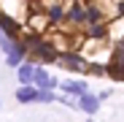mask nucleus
Returning a JSON list of instances; mask_svg holds the SVG:
<instances>
[{"label": "nucleus", "instance_id": "1", "mask_svg": "<svg viewBox=\"0 0 124 122\" xmlns=\"http://www.w3.org/2000/svg\"><path fill=\"white\" fill-rule=\"evenodd\" d=\"M24 57H27V44L14 41V46L6 52V65H8V68H19V65L24 63Z\"/></svg>", "mask_w": 124, "mask_h": 122}, {"label": "nucleus", "instance_id": "2", "mask_svg": "<svg viewBox=\"0 0 124 122\" xmlns=\"http://www.w3.org/2000/svg\"><path fill=\"white\" fill-rule=\"evenodd\" d=\"M32 84H35L38 90H54V87H59V81H57V76H51L43 65H35V79H32Z\"/></svg>", "mask_w": 124, "mask_h": 122}, {"label": "nucleus", "instance_id": "3", "mask_svg": "<svg viewBox=\"0 0 124 122\" xmlns=\"http://www.w3.org/2000/svg\"><path fill=\"white\" fill-rule=\"evenodd\" d=\"M59 90L65 92V95H70V98H81V95L89 92V84H86V81H81V79H70V81H62Z\"/></svg>", "mask_w": 124, "mask_h": 122}, {"label": "nucleus", "instance_id": "4", "mask_svg": "<svg viewBox=\"0 0 124 122\" xmlns=\"http://www.w3.org/2000/svg\"><path fill=\"white\" fill-rule=\"evenodd\" d=\"M76 109L86 111V114H97V109H100V95H92V92H86V95L76 98Z\"/></svg>", "mask_w": 124, "mask_h": 122}, {"label": "nucleus", "instance_id": "5", "mask_svg": "<svg viewBox=\"0 0 124 122\" xmlns=\"http://www.w3.org/2000/svg\"><path fill=\"white\" fill-rule=\"evenodd\" d=\"M32 54H35L38 60H43V63L57 60V49L49 44V41H38V44H32Z\"/></svg>", "mask_w": 124, "mask_h": 122}, {"label": "nucleus", "instance_id": "6", "mask_svg": "<svg viewBox=\"0 0 124 122\" xmlns=\"http://www.w3.org/2000/svg\"><path fill=\"white\" fill-rule=\"evenodd\" d=\"M0 30H3V35H6V38H16L22 27H19L16 19H11V16H6V14H0Z\"/></svg>", "mask_w": 124, "mask_h": 122}, {"label": "nucleus", "instance_id": "7", "mask_svg": "<svg viewBox=\"0 0 124 122\" xmlns=\"http://www.w3.org/2000/svg\"><path fill=\"white\" fill-rule=\"evenodd\" d=\"M16 79H19V84H32V79H35V63H22L16 68Z\"/></svg>", "mask_w": 124, "mask_h": 122}, {"label": "nucleus", "instance_id": "8", "mask_svg": "<svg viewBox=\"0 0 124 122\" xmlns=\"http://www.w3.org/2000/svg\"><path fill=\"white\" fill-rule=\"evenodd\" d=\"M68 19L73 25H86V8L78 3V0H73V6H70V11H68Z\"/></svg>", "mask_w": 124, "mask_h": 122}, {"label": "nucleus", "instance_id": "9", "mask_svg": "<svg viewBox=\"0 0 124 122\" xmlns=\"http://www.w3.org/2000/svg\"><path fill=\"white\" fill-rule=\"evenodd\" d=\"M35 92H38L35 84H22L16 90V100L19 103H35Z\"/></svg>", "mask_w": 124, "mask_h": 122}, {"label": "nucleus", "instance_id": "10", "mask_svg": "<svg viewBox=\"0 0 124 122\" xmlns=\"http://www.w3.org/2000/svg\"><path fill=\"white\" fill-rule=\"evenodd\" d=\"M59 60H62V65H68L70 71H84L86 65H84V60H81L78 54H57Z\"/></svg>", "mask_w": 124, "mask_h": 122}, {"label": "nucleus", "instance_id": "11", "mask_svg": "<svg viewBox=\"0 0 124 122\" xmlns=\"http://www.w3.org/2000/svg\"><path fill=\"white\" fill-rule=\"evenodd\" d=\"M65 19H68V11H62L59 6H51L49 8V22L51 25H59V22H65Z\"/></svg>", "mask_w": 124, "mask_h": 122}, {"label": "nucleus", "instance_id": "12", "mask_svg": "<svg viewBox=\"0 0 124 122\" xmlns=\"http://www.w3.org/2000/svg\"><path fill=\"white\" fill-rule=\"evenodd\" d=\"M86 25H102V11L97 6H89L86 8Z\"/></svg>", "mask_w": 124, "mask_h": 122}, {"label": "nucleus", "instance_id": "13", "mask_svg": "<svg viewBox=\"0 0 124 122\" xmlns=\"http://www.w3.org/2000/svg\"><path fill=\"white\" fill-rule=\"evenodd\" d=\"M54 100H57V95L51 90H38L35 92V103H54Z\"/></svg>", "mask_w": 124, "mask_h": 122}, {"label": "nucleus", "instance_id": "14", "mask_svg": "<svg viewBox=\"0 0 124 122\" xmlns=\"http://www.w3.org/2000/svg\"><path fill=\"white\" fill-rule=\"evenodd\" d=\"M89 35H92V38H102V35H105V27H102V25H92Z\"/></svg>", "mask_w": 124, "mask_h": 122}, {"label": "nucleus", "instance_id": "15", "mask_svg": "<svg viewBox=\"0 0 124 122\" xmlns=\"http://www.w3.org/2000/svg\"><path fill=\"white\" fill-rule=\"evenodd\" d=\"M119 14H124V3H119Z\"/></svg>", "mask_w": 124, "mask_h": 122}, {"label": "nucleus", "instance_id": "16", "mask_svg": "<svg viewBox=\"0 0 124 122\" xmlns=\"http://www.w3.org/2000/svg\"><path fill=\"white\" fill-rule=\"evenodd\" d=\"M0 38H3V30H0Z\"/></svg>", "mask_w": 124, "mask_h": 122}]
</instances>
